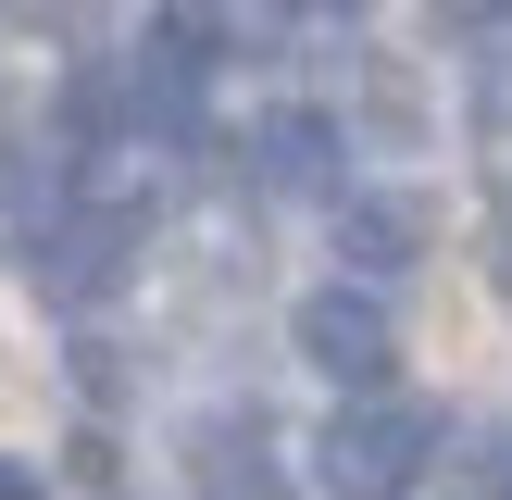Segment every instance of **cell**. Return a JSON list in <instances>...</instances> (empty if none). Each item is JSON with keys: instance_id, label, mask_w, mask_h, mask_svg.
<instances>
[{"instance_id": "1", "label": "cell", "mask_w": 512, "mask_h": 500, "mask_svg": "<svg viewBox=\"0 0 512 500\" xmlns=\"http://www.w3.org/2000/svg\"><path fill=\"white\" fill-rule=\"evenodd\" d=\"M438 450H450L438 400H400V388H350L313 463H325V500H413L425 475H438Z\"/></svg>"}, {"instance_id": "2", "label": "cell", "mask_w": 512, "mask_h": 500, "mask_svg": "<svg viewBox=\"0 0 512 500\" xmlns=\"http://www.w3.org/2000/svg\"><path fill=\"white\" fill-rule=\"evenodd\" d=\"M288 338H300V363H325L338 388H388V363H400L388 300H375V288H350V275L300 300V313H288Z\"/></svg>"}, {"instance_id": "3", "label": "cell", "mask_w": 512, "mask_h": 500, "mask_svg": "<svg viewBox=\"0 0 512 500\" xmlns=\"http://www.w3.org/2000/svg\"><path fill=\"white\" fill-rule=\"evenodd\" d=\"M125 263H138V213H50V225H38V250H25L38 300H63V313L113 300V288H125Z\"/></svg>"}, {"instance_id": "4", "label": "cell", "mask_w": 512, "mask_h": 500, "mask_svg": "<svg viewBox=\"0 0 512 500\" xmlns=\"http://www.w3.org/2000/svg\"><path fill=\"white\" fill-rule=\"evenodd\" d=\"M175 463H188L200 500H300V475L275 463V425L263 413H200L188 438H175Z\"/></svg>"}, {"instance_id": "5", "label": "cell", "mask_w": 512, "mask_h": 500, "mask_svg": "<svg viewBox=\"0 0 512 500\" xmlns=\"http://www.w3.org/2000/svg\"><path fill=\"white\" fill-rule=\"evenodd\" d=\"M250 175H263L275 200H325L338 188V125L325 113H263L250 125Z\"/></svg>"}, {"instance_id": "6", "label": "cell", "mask_w": 512, "mask_h": 500, "mask_svg": "<svg viewBox=\"0 0 512 500\" xmlns=\"http://www.w3.org/2000/svg\"><path fill=\"white\" fill-rule=\"evenodd\" d=\"M413 250H425V200H400V188H350V200H338V263L400 275Z\"/></svg>"}, {"instance_id": "7", "label": "cell", "mask_w": 512, "mask_h": 500, "mask_svg": "<svg viewBox=\"0 0 512 500\" xmlns=\"http://www.w3.org/2000/svg\"><path fill=\"white\" fill-rule=\"evenodd\" d=\"M475 113H488V125H512V13H488V25H475Z\"/></svg>"}, {"instance_id": "8", "label": "cell", "mask_w": 512, "mask_h": 500, "mask_svg": "<svg viewBox=\"0 0 512 500\" xmlns=\"http://www.w3.org/2000/svg\"><path fill=\"white\" fill-rule=\"evenodd\" d=\"M200 25H213V38H275V25H288V0H213Z\"/></svg>"}, {"instance_id": "9", "label": "cell", "mask_w": 512, "mask_h": 500, "mask_svg": "<svg viewBox=\"0 0 512 500\" xmlns=\"http://www.w3.org/2000/svg\"><path fill=\"white\" fill-rule=\"evenodd\" d=\"M475 488H488V500H512V413L475 438Z\"/></svg>"}, {"instance_id": "10", "label": "cell", "mask_w": 512, "mask_h": 500, "mask_svg": "<svg viewBox=\"0 0 512 500\" xmlns=\"http://www.w3.org/2000/svg\"><path fill=\"white\" fill-rule=\"evenodd\" d=\"M488 288L512 300V188H500V213H488Z\"/></svg>"}, {"instance_id": "11", "label": "cell", "mask_w": 512, "mask_h": 500, "mask_svg": "<svg viewBox=\"0 0 512 500\" xmlns=\"http://www.w3.org/2000/svg\"><path fill=\"white\" fill-rule=\"evenodd\" d=\"M0 500H50V488H38V475H25V463H13V450H0Z\"/></svg>"}]
</instances>
